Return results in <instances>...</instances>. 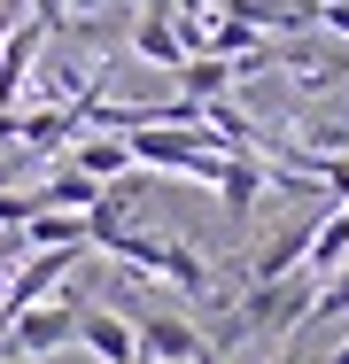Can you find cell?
Instances as JSON below:
<instances>
[{"label":"cell","mask_w":349,"mask_h":364,"mask_svg":"<svg viewBox=\"0 0 349 364\" xmlns=\"http://www.w3.org/2000/svg\"><path fill=\"white\" fill-rule=\"evenodd\" d=\"M93 248H109L117 264H132L140 279H171L179 294H209V264L187 240H163V232H132V225H109Z\"/></svg>","instance_id":"6da1fadb"},{"label":"cell","mask_w":349,"mask_h":364,"mask_svg":"<svg viewBox=\"0 0 349 364\" xmlns=\"http://www.w3.org/2000/svg\"><path fill=\"white\" fill-rule=\"evenodd\" d=\"M78 310L85 302H70V294H47V302H31L8 333H0V357H55L78 341Z\"/></svg>","instance_id":"7a4b0ae2"},{"label":"cell","mask_w":349,"mask_h":364,"mask_svg":"<svg viewBox=\"0 0 349 364\" xmlns=\"http://www.w3.org/2000/svg\"><path fill=\"white\" fill-rule=\"evenodd\" d=\"M140 364H194L209 349L202 326H187V318H171V310H155V318H140Z\"/></svg>","instance_id":"3957f363"},{"label":"cell","mask_w":349,"mask_h":364,"mask_svg":"<svg viewBox=\"0 0 349 364\" xmlns=\"http://www.w3.org/2000/svg\"><path fill=\"white\" fill-rule=\"evenodd\" d=\"M132 55H140V63H155V70H179V63H187V39H179L171 0H147V8L132 16Z\"/></svg>","instance_id":"277c9868"},{"label":"cell","mask_w":349,"mask_h":364,"mask_svg":"<svg viewBox=\"0 0 349 364\" xmlns=\"http://www.w3.org/2000/svg\"><path fill=\"white\" fill-rule=\"evenodd\" d=\"M78 349H93L101 364H140V333L117 310H78Z\"/></svg>","instance_id":"5b68a950"},{"label":"cell","mask_w":349,"mask_h":364,"mask_svg":"<svg viewBox=\"0 0 349 364\" xmlns=\"http://www.w3.org/2000/svg\"><path fill=\"white\" fill-rule=\"evenodd\" d=\"M264 186H272L264 155H225V163H217V202H225V218H249V210L264 202Z\"/></svg>","instance_id":"8992f818"},{"label":"cell","mask_w":349,"mask_h":364,"mask_svg":"<svg viewBox=\"0 0 349 364\" xmlns=\"http://www.w3.org/2000/svg\"><path fill=\"white\" fill-rule=\"evenodd\" d=\"M70 171H85V178L117 186V178L132 171V147H125V132H78V140H70Z\"/></svg>","instance_id":"52a82bcc"},{"label":"cell","mask_w":349,"mask_h":364,"mask_svg":"<svg viewBox=\"0 0 349 364\" xmlns=\"http://www.w3.org/2000/svg\"><path fill=\"white\" fill-rule=\"evenodd\" d=\"M233 63H225V55H187V63H179V93H187V101H225V93H233Z\"/></svg>","instance_id":"ba28073f"},{"label":"cell","mask_w":349,"mask_h":364,"mask_svg":"<svg viewBox=\"0 0 349 364\" xmlns=\"http://www.w3.org/2000/svg\"><path fill=\"white\" fill-rule=\"evenodd\" d=\"M326 318H349V264L318 279V294H311V318H303V326H326Z\"/></svg>","instance_id":"9c48e42d"},{"label":"cell","mask_w":349,"mask_h":364,"mask_svg":"<svg viewBox=\"0 0 349 364\" xmlns=\"http://www.w3.org/2000/svg\"><path fill=\"white\" fill-rule=\"evenodd\" d=\"M16 256H24V240H16V232H0V272H8Z\"/></svg>","instance_id":"30bf717a"},{"label":"cell","mask_w":349,"mask_h":364,"mask_svg":"<svg viewBox=\"0 0 349 364\" xmlns=\"http://www.w3.org/2000/svg\"><path fill=\"white\" fill-rule=\"evenodd\" d=\"M272 364H303V349H279V357H272Z\"/></svg>","instance_id":"8fae6325"}]
</instances>
